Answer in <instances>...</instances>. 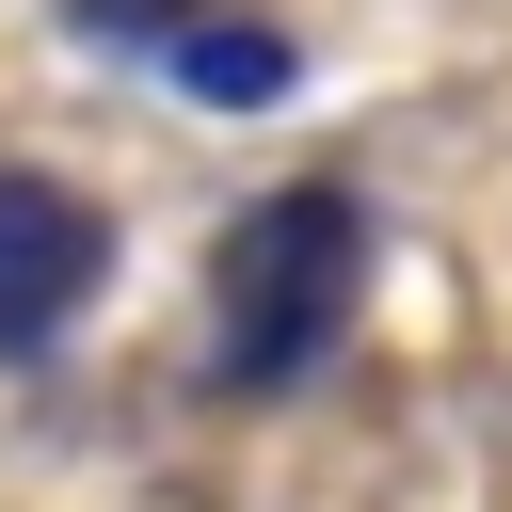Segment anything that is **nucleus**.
I'll return each mask as SVG.
<instances>
[{
    "label": "nucleus",
    "mask_w": 512,
    "mask_h": 512,
    "mask_svg": "<svg viewBox=\"0 0 512 512\" xmlns=\"http://www.w3.org/2000/svg\"><path fill=\"white\" fill-rule=\"evenodd\" d=\"M64 16H80L96 48H176V32L208 16V0H64Z\"/></svg>",
    "instance_id": "4"
},
{
    "label": "nucleus",
    "mask_w": 512,
    "mask_h": 512,
    "mask_svg": "<svg viewBox=\"0 0 512 512\" xmlns=\"http://www.w3.org/2000/svg\"><path fill=\"white\" fill-rule=\"evenodd\" d=\"M96 272H112L96 192H64V176L0 160V352H48V336L96 304Z\"/></svg>",
    "instance_id": "2"
},
{
    "label": "nucleus",
    "mask_w": 512,
    "mask_h": 512,
    "mask_svg": "<svg viewBox=\"0 0 512 512\" xmlns=\"http://www.w3.org/2000/svg\"><path fill=\"white\" fill-rule=\"evenodd\" d=\"M160 64H176L192 96H224V112H240V96H288V32H272V16H224V0H208Z\"/></svg>",
    "instance_id": "3"
},
{
    "label": "nucleus",
    "mask_w": 512,
    "mask_h": 512,
    "mask_svg": "<svg viewBox=\"0 0 512 512\" xmlns=\"http://www.w3.org/2000/svg\"><path fill=\"white\" fill-rule=\"evenodd\" d=\"M352 304H368V208H352L336 176L256 192V208L224 224V256H208V352H224L240 400L320 384L336 336H352Z\"/></svg>",
    "instance_id": "1"
}]
</instances>
